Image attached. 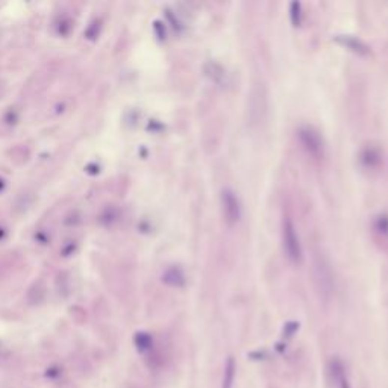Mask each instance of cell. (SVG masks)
<instances>
[{"instance_id":"obj_1","label":"cell","mask_w":388,"mask_h":388,"mask_svg":"<svg viewBox=\"0 0 388 388\" xmlns=\"http://www.w3.org/2000/svg\"><path fill=\"white\" fill-rule=\"evenodd\" d=\"M282 243H284V250L287 256L293 262H301L302 259V246L299 235L296 232V227L293 222L287 217L282 222Z\"/></svg>"},{"instance_id":"obj_2","label":"cell","mask_w":388,"mask_h":388,"mask_svg":"<svg viewBox=\"0 0 388 388\" xmlns=\"http://www.w3.org/2000/svg\"><path fill=\"white\" fill-rule=\"evenodd\" d=\"M299 139L304 146V149L308 152V155L314 158H320L323 155V141L319 135V132L314 131L309 126H304L297 132Z\"/></svg>"},{"instance_id":"obj_3","label":"cell","mask_w":388,"mask_h":388,"mask_svg":"<svg viewBox=\"0 0 388 388\" xmlns=\"http://www.w3.org/2000/svg\"><path fill=\"white\" fill-rule=\"evenodd\" d=\"M222 209H223V216L224 220L229 224H234L238 222L240 214H241V208H240V202L238 197L235 196V193L232 190H223L222 193Z\"/></svg>"},{"instance_id":"obj_4","label":"cell","mask_w":388,"mask_h":388,"mask_svg":"<svg viewBox=\"0 0 388 388\" xmlns=\"http://www.w3.org/2000/svg\"><path fill=\"white\" fill-rule=\"evenodd\" d=\"M235 360L232 357H229L226 364H224V373H223V388H232L234 379H235Z\"/></svg>"},{"instance_id":"obj_5","label":"cell","mask_w":388,"mask_h":388,"mask_svg":"<svg viewBox=\"0 0 388 388\" xmlns=\"http://www.w3.org/2000/svg\"><path fill=\"white\" fill-rule=\"evenodd\" d=\"M135 344H137V349L139 352H146L152 347V338L149 333H144V332H139L137 333L135 337Z\"/></svg>"},{"instance_id":"obj_6","label":"cell","mask_w":388,"mask_h":388,"mask_svg":"<svg viewBox=\"0 0 388 388\" xmlns=\"http://www.w3.org/2000/svg\"><path fill=\"white\" fill-rule=\"evenodd\" d=\"M299 15H301V5L299 3H291V19L294 25H299Z\"/></svg>"},{"instance_id":"obj_7","label":"cell","mask_w":388,"mask_h":388,"mask_svg":"<svg viewBox=\"0 0 388 388\" xmlns=\"http://www.w3.org/2000/svg\"><path fill=\"white\" fill-rule=\"evenodd\" d=\"M61 372L58 368H49L47 372H46V378H56Z\"/></svg>"},{"instance_id":"obj_8","label":"cell","mask_w":388,"mask_h":388,"mask_svg":"<svg viewBox=\"0 0 388 388\" xmlns=\"http://www.w3.org/2000/svg\"><path fill=\"white\" fill-rule=\"evenodd\" d=\"M338 385H340V388H352L346 376H343V378H341V379L338 381Z\"/></svg>"}]
</instances>
